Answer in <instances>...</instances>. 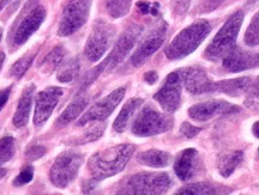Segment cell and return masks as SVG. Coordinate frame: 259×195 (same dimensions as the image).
I'll return each mask as SVG.
<instances>
[{
	"label": "cell",
	"mask_w": 259,
	"mask_h": 195,
	"mask_svg": "<svg viewBox=\"0 0 259 195\" xmlns=\"http://www.w3.org/2000/svg\"><path fill=\"white\" fill-rule=\"evenodd\" d=\"M135 150V145L121 144L94 155L88 162L92 181L96 183L124 170Z\"/></svg>",
	"instance_id": "obj_1"
},
{
	"label": "cell",
	"mask_w": 259,
	"mask_h": 195,
	"mask_svg": "<svg viewBox=\"0 0 259 195\" xmlns=\"http://www.w3.org/2000/svg\"><path fill=\"white\" fill-rule=\"evenodd\" d=\"M211 31V24L205 19H199L181 30L164 50L169 60L183 59L193 53Z\"/></svg>",
	"instance_id": "obj_2"
},
{
	"label": "cell",
	"mask_w": 259,
	"mask_h": 195,
	"mask_svg": "<svg viewBox=\"0 0 259 195\" xmlns=\"http://www.w3.org/2000/svg\"><path fill=\"white\" fill-rule=\"evenodd\" d=\"M242 22H244V12L242 11H236L227 19L223 27L220 29L206 48L205 53H204L206 59L212 61L223 60L229 52L234 50L236 47V37L240 31Z\"/></svg>",
	"instance_id": "obj_3"
},
{
	"label": "cell",
	"mask_w": 259,
	"mask_h": 195,
	"mask_svg": "<svg viewBox=\"0 0 259 195\" xmlns=\"http://www.w3.org/2000/svg\"><path fill=\"white\" fill-rule=\"evenodd\" d=\"M171 180L166 173H141L122 182L119 194H163L169 189Z\"/></svg>",
	"instance_id": "obj_4"
},
{
	"label": "cell",
	"mask_w": 259,
	"mask_h": 195,
	"mask_svg": "<svg viewBox=\"0 0 259 195\" xmlns=\"http://www.w3.org/2000/svg\"><path fill=\"white\" fill-rule=\"evenodd\" d=\"M173 125L174 120L170 115L145 106L132 125V133L137 136H151L169 131Z\"/></svg>",
	"instance_id": "obj_5"
},
{
	"label": "cell",
	"mask_w": 259,
	"mask_h": 195,
	"mask_svg": "<svg viewBox=\"0 0 259 195\" xmlns=\"http://www.w3.org/2000/svg\"><path fill=\"white\" fill-rule=\"evenodd\" d=\"M115 27L103 19H97L84 48L87 59L92 63L99 61L111 48L115 37Z\"/></svg>",
	"instance_id": "obj_6"
},
{
	"label": "cell",
	"mask_w": 259,
	"mask_h": 195,
	"mask_svg": "<svg viewBox=\"0 0 259 195\" xmlns=\"http://www.w3.org/2000/svg\"><path fill=\"white\" fill-rule=\"evenodd\" d=\"M84 162V156L79 152L64 151L58 156L51 168L50 178L58 188H65L77 177Z\"/></svg>",
	"instance_id": "obj_7"
},
{
	"label": "cell",
	"mask_w": 259,
	"mask_h": 195,
	"mask_svg": "<svg viewBox=\"0 0 259 195\" xmlns=\"http://www.w3.org/2000/svg\"><path fill=\"white\" fill-rule=\"evenodd\" d=\"M93 0H67L61 16L58 35L70 36L88 21Z\"/></svg>",
	"instance_id": "obj_8"
},
{
	"label": "cell",
	"mask_w": 259,
	"mask_h": 195,
	"mask_svg": "<svg viewBox=\"0 0 259 195\" xmlns=\"http://www.w3.org/2000/svg\"><path fill=\"white\" fill-rule=\"evenodd\" d=\"M38 0H30L27 16L22 19L14 34V45L21 47L29 40V37L41 27L46 18V10L42 6H37Z\"/></svg>",
	"instance_id": "obj_9"
},
{
	"label": "cell",
	"mask_w": 259,
	"mask_h": 195,
	"mask_svg": "<svg viewBox=\"0 0 259 195\" xmlns=\"http://www.w3.org/2000/svg\"><path fill=\"white\" fill-rule=\"evenodd\" d=\"M181 90H183V83H181L179 73L176 71L168 74L166 82L154 95V100L157 101L164 112L173 114L180 107Z\"/></svg>",
	"instance_id": "obj_10"
},
{
	"label": "cell",
	"mask_w": 259,
	"mask_h": 195,
	"mask_svg": "<svg viewBox=\"0 0 259 195\" xmlns=\"http://www.w3.org/2000/svg\"><path fill=\"white\" fill-rule=\"evenodd\" d=\"M166 35L167 24L162 22L144 37V40L139 44L137 51L131 57V64L135 67H141L151 55L156 53L162 47L164 40H166Z\"/></svg>",
	"instance_id": "obj_11"
},
{
	"label": "cell",
	"mask_w": 259,
	"mask_h": 195,
	"mask_svg": "<svg viewBox=\"0 0 259 195\" xmlns=\"http://www.w3.org/2000/svg\"><path fill=\"white\" fill-rule=\"evenodd\" d=\"M125 92V87H119V89L109 93L108 96H106L105 99L100 100L78 120L77 125L84 126L85 123L92 121H103V120H106L114 112V109L124 99Z\"/></svg>",
	"instance_id": "obj_12"
},
{
	"label": "cell",
	"mask_w": 259,
	"mask_h": 195,
	"mask_svg": "<svg viewBox=\"0 0 259 195\" xmlns=\"http://www.w3.org/2000/svg\"><path fill=\"white\" fill-rule=\"evenodd\" d=\"M142 32H143V28L137 24L131 25V27H128L122 32L121 36L116 41L111 54L107 58L109 68L116 67L126 59L130 52L132 51V48L135 47L139 38H141Z\"/></svg>",
	"instance_id": "obj_13"
},
{
	"label": "cell",
	"mask_w": 259,
	"mask_h": 195,
	"mask_svg": "<svg viewBox=\"0 0 259 195\" xmlns=\"http://www.w3.org/2000/svg\"><path fill=\"white\" fill-rule=\"evenodd\" d=\"M64 90L58 86H51L42 90L36 96V105H35L34 123L35 126H42L51 118L52 113L63 96Z\"/></svg>",
	"instance_id": "obj_14"
},
{
	"label": "cell",
	"mask_w": 259,
	"mask_h": 195,
	"mask_svg": "<svg viewBox=\"0 0 259 195\" xmlns=\"http://www.w3.org/2000/svg\"><path fill=\"white\" fill-rule=\"evenodd\" d=\"M240 112V108L234 105H231L223 100H211L208 102L199 103L192 106L189 109L190 118L196 121H208V120L216 118L219 115H227V114H235Z\"/></svg>",
	"instance_id": "obj_15"
},
{
	"label": "cell",
	"mask_w": 259,
	"mask_h": 195,
	"mask_svg": "<svg viewBox=\"0 0 259 195\" xmlns=\"http://www.w3.org/2000/svg\"><path fill=\"white\" fill-rule=\"evenodd\" d=\"M181 83L192 95L212 92V83L208 74L200 67H186L178 70Z\"/></svg>",
	"instance_id": "obj_16"
},
{
	"label": "cell",
	"mask_w": 259,
	"mask_h": 195,
	"mask_svg": "<svg viewBox=\"0 0 259 195\" xmlns=\"http://www.w3.org/2000/svg\"><path fill=\"white\" fill-rule=\"evenodd\" d=\"M200 158L198 151L186 149L181 151L174 162V171L181 181H190L199 173Z\"/></svg>",
	"instance_id": "obj_17"
},
{
	"label": "cell",
	"mask_w": 259,
	"mask_h": 195,
	"mask_svg": "<svg viewBox=\"0 0 259 195\" xmlns=\"http://www.w3.org/2000/svg\"><path fill=\"white\" fill-rule=\"evenodd\" d=\"M222 66L228 72H241V71L254 68L253 53L242 51L239 47H235L222 60Z\"/></svg>",
	"instance_id": "obj_18"
},
{
	"label": "cell",
	"mask_w": 259,
	"mask_h": 195,
	"mask_svg": "<svg viewBox=\"0 0 259 195\" xmlns=\"http://www.w3.org/2000/svg\"><path fill=\"white\" fill-rule=\"evenodd\" d=\"M252 79L250 77H240L234 79H226L212 83V92H222L228 96L238 97L245 93Z\"/></svg>",
	"instance_id": "obj_19"
},
{
	"label": "cell",
	"mask_w": 259,
	"mask_h": 195,
	"mask_svg": "<svg viewBox=\"0 0 259 195\" xmlns=\"http://www.w3.org/2000/svg\"><path fill=\"white\" fill-rule=\"evenodd\" d=\"M34 93H35V85H32V84L25 87L23 92H22V96L21 99H19L17 109H16V113L14 116V125L17 128L24 127V126L28 123Z\"/></svg>",
	"instance_id": "obj_20"
},
{
	"label": "cell",
	"mask_w": 259,
	"mask_h": 195,
	"mask_svg": "<svg viewBox=\"0 0 259 195\" xmlns=\"http://www.w3.org/2000/svg\"><path fill=\"white\" fill-rule=\"evenodd\" d=\"M144 101L142 99H138V97H135V99L128 100L126 102V105L122 107L120 114L118 115V118L115 119L114 123H113V128H114L115 132L122 133L127 127L130 120L132 119V116L135 115V113L141 108L142 105H143Z\"/></svg>",
	"instance_id": "obj_21"
},
{
	"label": "cell",
	"mask_w": 259,
	"mask_h": 195,
	"mask_svg": "<svg viewBox=\"0 0 259 195\" xmlns=\"http://www.w3.org/2000/svg\"><path fill=\"white\" fill-rule=\"evenodd\" d=\"M89 103V97L85 95H79L74 99L69 106L66 107V109L61 113V115L58 119V126H65L71 121H73L74 119H77L80 114L83 113V110L85 109V107Z\"/></svg>",
	"instance_id": "obj_22"
},
{
	"label": "cell",
	"mask_w": 259,
	"mask_h": 195,
	"mask_svg": "<svg viewBox=\"0 0 259 195\" xmlns=\"http://www.w3.org/2000/svg\"><path fill=\"white\" fill-rule=\"evenodd\" d=\"M137 161L141 164L150 168H164L169 165L171 156L168 152L160 150H149L138 155Z\"/></svg>",
	"instance_id": "obj_23"
},
{
	"label": "cell",
	"mask_w": 259,
	"mask_h": 195,
	"mask_svg": "<svg viewBox=\"0 0 259 195\" xmlns=\"http://www.w3.org/2000/svg\"><path fill=\"white\" fill-rule=\"evenodd\" d=\"M244 159V152L234 151L231 154L222 156L219 162V171L223 177H228L234 173L235 169L241 164Z\"/></svg>",
	"instance_id": "obj_24"
},
{
	"label": "cell",
	"mask_w": 259,
	"mask_h": 195,
	"mask_svg": "<svg viewBox=\"0 0 259 195\" xmlns=\"http://www.w3.org/2000/svg\"><path fill=\"white\" fill-rule=\"evenodd\" d=\"M223 187H219L216 184L209 183V182H198V183H191L187 186L180 188L177 191V194H185V195H202V194H220L226 193V190H222Z\"/></svg>",
	"instance_id": "obj_25"
},
{
	"label": "cell",
	"mask_w": 259,
	"mask_h": 195,
	"mask_svg": "<svg viewBox=\"0 0 259 195\" xmlns=\"http://www.w3.org/2000/svg\"><path fill=\"white\" fill-rule=\"evenodd\" d=\"M132 0H106V10L112 18H121L128 14Z\"/></svg>",
	"instance_id": "obj_26"
},
{
	"label": "cell",
	"mask_w": 259,
	"mask_h": 195,
	"mask_svg": "<svg viewBox=\"0 0 259 195\" xmlns=\"http://www.w3.org/2000/svg\"><path fill=\"white\" fill-rule=\"evenodd\" d=\"M79 73V61L78 59H71L61 65L59 72H58V80L61 83H70L78 76Z\"/></svg>",
	"instance_id": "obj_27"
},
{
	"label": "cell",
	"mask_w": 259,
	"mask_h": 195,
	"mask_svg": "<svg viewBox=\"0 0 259 195\" xmlns=\"http://www.w3.org/2000/svg\"><path fill=\"white\" fill-rule=\"evenodd\" d=\"M245 43L250 47L259 45V11L253 16L245 32Z\"/></svg>",
	"instance_id": "obj_28"
},
{
	"label": "cell",
	"mask_w": 259,
	"mask_h": 195,
	"mask_svg": "<svg viewBox=\"0 0 259 195\" xmlns=\"http://www.w3.org/2000/svg\"><path fill=\"white\" fill-rule=\"evenodd\" d=\"M15 139L12 136H4L0 139V167L14 157Z\"/></svg>",
	"instance_id": "obj_29"
},
{
	"label": "cell",
	"mask_w": 259,
	"mask_h": 195,
	"mask_svg": "<svg viewBox=\"0 0 259 195\" xmlns=\"http://www.w3.org/2000/svg\"><path fill=\"white\" fill-rule=\"evenodd\" d=\"M245 93L246 107L253 110L259 109V77L255 80H253V82H251Z\"/></svg>",
	"instance_id": "obj_30"
},
{
	"label": "cell",
	"mask_w": 259,
	"mask_h": 195,
	"mask_svg": "<svg viewBox=\"0 0 259 195\" xmlns=\"http://www.w3.org/2000/svg\"><path fill=\"white\" fill-rule=\"evenodd\" d=\"M65 58V51L63 47H56L50 54L47 55L46 59L44 60V67L50 68V71H54L57 67H59L63 65Z\"/></svg>",
	"instance_id": "obj_31"
},
{
	"label": "cell",
	"mask_w": 259,
	"mask_h": 195,
	"mask_svg": "<svg viewBox=\"0 0 259 195\" xmlns=\"http://www.w3.org/2000/svg\"><path fill=\"white\" fill-rule=\"evenodd\" d=\"M105 128H106L105 123H97L95 126H92V127L84 133L79 139H77V144H85V142L97 140V139L103 134Z\"/></svg>",
	"instance_id": "obj_32"
},
{
	"label": "cell",
	"mask_w": 259,
	"mask_h": 195,
	"mask_svg": "<svg viewBox=\"0 0 259 195\" xmlns=\"http://www.w3.org/2000/svg\"><path fill=\"white\" fill-rule=\"evenodd\" d=\"M34 55H25V57L19 59L17 63L14 64V66L11 67L10 70V76L11 77H16V78H21L23 74L27 72V70L30 66L32 60H34Z\"/></svg>",
	"instance_id": "obj_33"
},
{
	"label": "cell",
	"mask_w": 259,
	"mask_h": 195,
	"mask_svg": "<svg viewBox=\"0 0 259 195\" xmlns=\"http://www.w3.org/2000/svg\"><path fill=\"white\" fill-rule=\"evenodd\" d=\"M107 66H108V60L106 59L102 64H100L99 66L94 68V70L89 71V72L85 74V77H84V80H83V83H82V90L87 89V87H88L90 84L94 82V80L97 79V77H99L100 74H101L103 71H105V68Z\"/></svg>",
	"instance_id": "obj_34"
},
{
	"label": "cell",
	"mask_w": 259,
	"mask_h": 195,
	"mask_svg": "<svg viewBox=\"0 0 259 195\" xmlns=\"http://www.w3.org/2000/svg\"><path fill=\"white\" fill-rule=\"evenodd\" d=\"M34 177V169L30 165H28L27 168H24L23 170L21 171V174L18 175L17 177L14 180V186L16 187H21L24 186V184L29 183Z\"/></svg>",
	"instance_id": "obj_35"
},
{
	"label": "cell",
	"mask_w": 259,
	"mask_h": 195,
	"mask_svg": "<svg viewBox=\"0 0 259 195\" xmlns=\"http://www.w3.org/2000/svg\"><path fill=\"white\" fill-rule=\"evenodd\" d=\"M137 8L139 11L143 15H153L157 16L158 10H160V5L158 3H150V2H138Z\"/></svg>",
	"instance_id": "obj_36"
},
{
	"label": "cell",
	"mask_w": 259,
	"mask_h": 195,
	"mask_svg": "<svg viewBox=\"0 0 259 195\" xmlns=\"http://www.w3.org/2000/svg\"><path fill=\"white\" fill-rule=\"evenodd\" d=\"M191 2L192 0H171V8H173V12L177 16H183L190 9Z\"/></svg>",
	"instance_id": "obj_37"
},
{
	"label": "cell",
	"mask_w": 259,
	"mask_h": 195,
	"mask_svg": "<svg viewBox=\"0 0 259 195\" xmlns=\"http://www.w3.org/2000/svg\"><path fill=\"white\" fill-rule=\"evenodd\" d=\"M45 154H46V148L45 146L32 145L25 152V156H27L29 161H36V159H40Z\"/></svg>",
	"instance_id": "obj_38"
},
{
	"label": "cell",
	"mask_w": 259,
	"mask_h": 195,
	"mask_svg": "<svg viewBox=\"0 0 259 195\" xmlns=\"http://www.w3.org/2000/svg\"><path fill=\"white\" fill-rule=\"evenodd\" d=\"M180 131L184 135H186L187 138H193V136H196L200 131H202V128L196 127V126L191 125L189 122H184L183 125H181Z\"/></svg>",
	"instance_id": "obj_39"
},
{
	"label": "cell",
	"mask_w": 259,
	"mask_h": 195,
	"mask_svg": "<svg viewBox=\"0 0 259 195\" xmlns=\"http://www.w3.org/2000/svg\"><path fill=\"white\" fill-rule=\"evenodd\" d=\"M10 93H11V86L8 87V89L0 91V110L4 108V106L6 105V102H8L9 97H10Z\"/></svg>",
	"instance_id": "obj_40"
},
{
	"label": "cell",
	"mask_w": 259,
	"mask_h": 195,
	"mask_svg": "<svg viewBox=\"0 0 259 195\" xmlns=\"http://www.w3.org/2000/svg\"><path fill=\"white\" fill-rule=\"evenodd\" d=\"M223 2H225V0H206L204 9H205V11H212V10L219 8Z\"/></svg>",
	"instance_id": "obj_41"
},
{
	"label": "cell",
	"mask_w": 259,
	"mask_h": 195,
	"mask_svg": "<svg viewBox=\"0 0 259 195\" xmlns=\"http://www.w3.org/2000/svg\"><path fill=\"white\" fill-rule=\"evenodd\" d=\"M157 79H158L157 73L155 72V71H149V72H147V73L144 74V80L148 84H150V85H151V84L156 83Z\"/></svg>",
	"instance_id": "obj_42"
},
{
	"label": "cell",
	"mask_w": 259,
	"mask_h": 195,
	"mask_svg": "<svg viewBox=\"0 0 259 195\" xmlns=\"http://www.w3.org/2000/svg\"><path fill=\"white\" fill-rule=\"evenodd\" d=\"M252 132H253V135L255 138H259V121H255L252 126Z\"/></svg>",
	"instance_id": "obj_43"
},
{
	"label": "cell",
	"mask_w": 259,
	"mask_h": 195,
	"mask_svg": "<svg viewBox=\"0 0 259 195\" xmlns=\"http://www.w3.org/2000/svg\"><path fill=\"white\" fill-rule=\"evenodd\" d=\"M253 64L254 67H259V53L253 54Z\"/></svg>",
	"instance_id": "obj_44"
},
{
	"label": "cell",
	"mask_w": 259,
	"mask_h": 195,
	"mask_svg": "<svg viewBox=\"0 0 259 195\" xmlns=\"http://www.w3.org/2000/svg\"><path fill=\"white\" fill-rule=\"evenodd\" d=\"M4 61H5V54L3 53V52H0V71H2L3 64H4Z\"/></svg>",
	"instance_id": "obj_45"
},
{
	"label": "cell",
	"mask_w": 259,
	"mask_h": 195,
	"mask_svg": "<svg viewBox=\"0 0 259 195\" xmlns=\"http://www.w3.org/2000/svg\"><path fill=\"white\" fill-rule=\"evenodd\" d=\"M10 2H11V0H2V2H0V10L4 9V6L8 5Z\"/></svg>",
	"instance_id": "obj_46"
},
{
	"label": "cell",
	"mask_w": 259,
	"mask_h": 195,
	"mask_svg": "<svg viewBox=\"0 0 259 195\" xmlns=\"http://www.w3.org/2000/svg\"><path fill=\"white\" fill-rule=\"evenodd\" d=\"M5 174H6V170H5V169H3L2 167H0V178H2L3 176H4Z\"/></svg>",
	"instance_id": "obj_47"
},
{
	"label": "cell",
	"mask_w": 259,
	"mask_h": 195,
	"mask_svg": "<svg viewBox=\"0 0 259 195\" xmlns=\"http://www.w3.org/2000/svg\"><path fill=\"white\" fill-rule=\"evenodd\" d=\"M2 37H3V29L0 28V41H2Z\"/></svg>",
	"instance_id": "obj_48"
}]
</instances>
